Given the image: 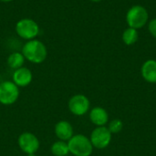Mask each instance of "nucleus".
<instances>
[{"instance_id": "1", "label": "nucleus", "mask_w": 156, "mask_h": 156, "mask_svg": "<svg viewBox=\"0 0 156 156\" xmlns=\"http://www.w3.org/2000/svg\"><path fill=\"white\" fill-rule=\"evenodd\" d=\"M22 54L31 63L40 64L46 59L48 50L44 43L37 39H31L23 46Z\"/></svg>"}, {"instance_id": "2", "label": "nucleus", "mask_w": 156, "mask_h": 156, "mask_svg": "<svg viewBox=\"0 0 156 156\" xmlns=\"http://www.w3.org/2000/svg\"><path fill=\"white\" fill-rule=\"evenodd\" d=\"M69 153L74 156H90L93 146L90 140L83 134L73 135L68 142Z\"/></svg>"}, {"instance_id": "3", "label": "nucleus", "mask_w": 156, "mask_h": 156, "mask_svg": "<svg viewBox=\"0 0 156 156\" xmlns=\"http://www.w3.org/2000/svg\"><path fill=\"white\" fill-rule=\"evenodd\" d=\"M149 19V14L143 5H133L126 14V22L129 27L140 29L146 25Z\"/></svg>"}, {"instance_id": "4", "label": "nucleus", "mask_w": 156, "mask_h": 156, "mask_svg": "<svg viewBox=\"0 0 156 156\" xmlns=\"http://www.w3.org/2000/svg\"><path fill=\"white\" fill-rule=\"evenodd\" d=\"M16 34L27 40L34 39L39 33V27L31 18H22L16 25Z\"/></svg>"}, {"instance_id": "5", "label": "nucleus", "mask_w": 156, "mask_h": 156, "mask_svg": "<svg viewBox=\"0 0 156 156\" xmlns=\"http://www.w3.org/2000/svg\"><path fill=\"white\" fill-rule=\"evenodd\" d=\"M18 97V87L13 81L0 83V103L3 105H11L17 101Z\"/></svg>"}, {"instance_id": "6", "label": "nucleus", "mask_w": 156, "mask_h": 156, "mask_svg": "<svg viewBox=\"0 0 156 156\" xmlns=\"http://www.w3.org/2000/svg\"><path fill=\"white\" fill-rule=\"evenodd\" d=\"M90 143L97 149H105L112 141V133L105 126L95 128L90 134Z\"/></svg>"}, {"instance_id": "7", "label": "nucleus", "mask_w": 156, "mask_h": 156, "mask_svg": "<svg viewBox=\"0 0 156 156\" xmlns=\"http://www.w3.org/2000/svg\"><path fill=\"white\" fill-rule=\"evenodd\" d=\"M89 99L82 94H77L72 96L69 101V110L76 116L85 115L90 109Z\"/></svg>"}, {"instance_id": "8", "label": "nucleus", "mask_w": 156, "mask_h": 156, "mask_svg": "<svg viewBox=\"0 0 156 156\" xmlns=\"http://www.w3.org/2000/svg\"><path fill=\"white\" fill-rule=\"evenodd\" d=\"M19 148L27 154H35L39 148V141L37 137L32 133H23L18 137Z\"/></svg>"}, {"instance_id": "9", "label": "nucleus", "mask_w": 156, "mask_h": 156, "mask_svg": "<svg viewBox=\"0 0 156 156\" xmlns=\"http://www.w3.org/2000/svg\"><path fill=\"white\" fill-rule=\"evenodd\" d=\"M32 72L27 69L21 67L13 73V82L17 87H27L32 81Z\"/></svg>"}, {"instance_id": "10", "label": "nucleus", "mask_w": 156, "mask_h": 156, "mask_svg": "<svg viewBox=\"0 0 156 156\" xmlns=\"http://www.w3.org/2000/svg\"><path fill=\"white\" fill-rule=\"evenodd\" d=\"M55 134L60 141H69L73 136V127L67 121H60L55 125Z\"/></svg>"}, {"instance_id": "11", "label": "nucleus", "mask_w": 156, "mask_h": 156, "mask_svg": "<svg viewBox=\"0 0 156 156\" xmlns=\"http://www.w3.org/2000/svg\"><path fill=\"white\" fill-rule=\"evenodd\" d=\"M141 73L145 81L149 83H156V60H146L142 66Z\"/></svg>"}, {"instance_id": "12", "label": "nucleus", "mask_w": 156, "mask_h": 156, "mask_svg": "<svg viewBox=\"0 0 156 156\" xmlns=\"http://www.w3.org/2000/svg\"><path fill=\"white\" fill-rule=\"evenodd\" d=\"M90 119L94 125L101 127L104 126L108 122L109 115L105 109L101 107H95L90 112Z\"/></svg>"}, {"instance_id": "13", "label": "nucleus", "mask_w": 156, "mask_h": 156, "mask_svg": "<svg viewBox=\"0 0 156 156\" xmlns=\"http://www.w3.org/2000/svg\"><path fill=\"white\" fill-rule=\"evenodd\" d=\"M25 58L22 53L20 52H14L10 54L7 58V64L11 69H17L21 68L25 62Z\"/></svg>"}, {"instance_id": "14", "label": "nucleus", "mask_w": 156, "mask_h": 156, "mask_svg": "<svg viewBox=\"0 0 156 156\" xmlns=\"http://www.w3.org/2000/svg\"><path fill=\"white\" fill-rule=\"evenodd\" d=\"M122 41L124 42V44L127 46H132V45L135 44L138 40L137 29H134L132 27L126 28L122 33Z\"/></svg>"}, {"instance_id": "15", "label": "nucleus", "mask_w": 156, "mask_h": 156, "mask_svg": "<svg viewBox=\"0 0 156 156\" xmlns=\"http://www.w3.org/2000/svg\"><path fill=\"white\" fill-rule=\"evenodd\" d=\"M51 153L55 156H67L69 154L68 144L64 141H58L51 146Z\"/></svg>"}, {"instance_id": "16", "label": "nucleus", "mask_w": 156, "mask_h": 156, "mask_svg": "<svg viewBox=\"0 0 156 156\" xmlns=\"http://www.w3.org/2000/svg\"><path fill=\"white\" fill-rule=\"evenodd\" d=\"M122 127H123L122 122L121 120H119V119H114V120H112V121L110 122L108 129H109V131L112 133H112L115 134V133H120V132L122 130Z\"/></svg>"}, {"instance_id": "17", "label": "nucleus", "mask_w": 156, "mask_h": 156, "mask_svg": "<svg viewBox=\"0 0 156 156\" xmlns=\"http://www.w3.org/2000/svg\"><path fill=\"white\" fill-rule=\"evenodd\" d=\"M148 30L151 33V35L156 38V18H154L149 21L148 24Z\"/></svg>"}, {"instance_id": "18", "label": "nucleus", "mask_w": 156, "mask_h": 156, "mask_svg": "<svg viewBox=\"0 0 156 156\" xmlns=\"http://www.w3.org/2000/svg\"><path fill=\"white\" fill-rule=\"evenodd\" d=\"M1 2H5V3H8V2H11L13 0H0Z\"/></svg>"}, {"instance_id": "19", "label": "nucleus", "mask_w": 156, "mask_h": 156, "mask_svg": "<svg viewBox=\"0 0 156 156\" xmlns=\"http://www.w3.org/2000/svg\"><path fill=\"white\" fill-rule=\"evenodd\" d=\"M90 1L95 2V3H98V2H101V1H102V0H90Z\"/></svg>"}, {"instance_id": "20", "label": "nucleus", "mask_w": 156, "mask_h": 156, "mask_svg": "<svg viewBox=\"0 0 156 156\" xmlns=\"http://www.w3.org/2000/svg\"><path fill=\"white\" fill-rule=\"evenodd\" d=\"M27 156H36V155H35V154H27Z\"/></svg>"}]
</instances>
